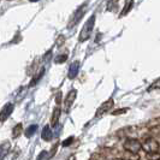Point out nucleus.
<instances>
[{
  "label": "nucleus",
  "mask_w": 160,
  "mask_h": 160,
  "mask_svg": "<svg viewBox=\"0 0 160 160\" xmlns=\"http://www.w3.org/2000/svg\"><path fill=\"white\" fill-rule=\"evenodd\" d=\"M66 160H76V155H75V154H71Z\"/></svg>",
  "instance_id": "nucleus-25"
},
{
  "label": "nucleus",
  "mask_w": 160,
  "mask_h": 160,
  "mask_svg": "<svg viewBox=\"0 0 160 160\" xmlns=\"http://www.w3.org/2000/svg\"><path fill=\"white\" fill-rule=\"evenodd\" d=\"M159 142L154 140L153 137H149L142 143V149L146 153H158L159 151Z\"/></svg>",
  "instance_id": "nucleus-3"
},
{
  "label": "nucleus",
  "mask_w": 160,
  "mask_h": 160,
  "mask_svg": "<svg viewBox=\"0 0 160 160\" xmlns=\"http://www.w3.org/2000/svg\"><path fill=\"white\" fill-rule=\"evenodd\" d=\"M38 130V124H32L30 127H28L27 130H25V136L27 137H32L34 134H35V131Z\"/></svg>",
  "instance_id": "nucleus-13"
},
{
  "label": "nucleus",
  "mask_w": 160,
  "mask_h": 160,
  "mask_svg": "<svg viewBox=\"0 0 160 160\" xmlns=\"http://www.w3.org/2000/svg\"><path fill=\"white\" fill-rule=\"evenodd\" d=\"M94 24H95V15H92L90 18L86 22L84 27H83V29H82L81 32H80V41L81 42H83V41H86V40H88L89 39L90 34H92V32H93Z\"/></svg>",
  "instance_id": "nucleus-1"
},
{
  "label": "nucleus",
  "mask_w": 160,
  "mask_h": 160,
  "mask_svg": "<svg viewBox=\"0 0 160 160\" xmlns=\"http://www.w3.org/2000/svg\"><path fill=\"white\" fill-rule=\"evenodd\" d=\"M124 149L129 153L137 154L140 149H142V143L137 138H127V141L124 142Z\"/></svg>",
  "instance_id": "nucleus-2"
},
{
  "label": "nucleus",
  "mask_w": 160,
  "mask_h": 160,
  "mask_svg": "<svg viewBox=\"0 0 160 160\" xmlns=\"http://www.w3.org/2000/svg\"><path fill=\"white\" fill-rule=\"evenodd\" d=\"M57 148H58V143L54 144L53 147H52V149H51V152H49V155H47V159H51L54 154H56V151H57Z\"/></svg>",
  "instance_id": "nucleus-21"
},
{
  "label": "nucleus",
  "mask_w": 160,
  "mask_h": 160,
  "mask_svg": "<svg viewBox=\"0 0 160 160\" xmlns=\"http://www.w3.org/2000/svg\"><path fill=\"white\" fill-rule=\"evenodd\" d=\"M113 104H114L113 99H108L106 102H104V104L98 108V111H96V117H101L102 114H105L106 112H108V111L112 108Z\"/></svg>",
  "instance_id": "nucleus-5"
},
{
  "label": "nucleus",
  "mask_w": 160,
  "mask_h": 160,
  "mask_svg": "<svg viewBox=\"0 0 160 160\" xmlns=\"http://www.w3.org/2000/svg\"><path fill=\"white\" fill-rule=\"evenodd\" d=\"M41 137L43 141H51L52 140V131H51V128L49 127H45L43 130H42V134H41Z\"/></svg>",
  "instance_id": "nucleus-9"
},
{
  "label": "nucleus",
  "mask_w": 160,
  "mask_h": 160,
  "mask_svg": "<svg viewBox=\"0 0 160 160\" xmlns=\"http://www.w3.org/2000/svg\"><path fill=\"white\" fill-rule=\"evenodd\" d=\"M43 73H45V69L42 68V69H41V71H40V73H39V75H35V77L32 78V81L30 82V84H29V87H34V86H35V84L39 82V80L42 77V75H43Z\"/></svg>",
  "instance_id": "nucleus-15"
},
{
  "label": "nucleus",
  "mask_w": 160,
  "mask_h": 160,
  "mask_svg": "<svg viewBox=\"0 0 160 160\" xmlns=\"http://www.w3.org/2000/svg\"><path fill=\"white\" fill-rule=\"evenodd\" d=\"M151 134L154 135V136H160V125L153 127V128L151 129Z\"/></svg>",
  "instance_id": "nucleus-18"
},
{
  "label": "nucleus",
  "mask_w": 160,
  "mask_h": 160,
  "mask_svg": "<svg viewBox=\"0 0 160 160\" xmlns=\"http://www.w3.org/2000/svg\"><path fill=\"white\" fill-rule=\"evenodd\" d=\"M127 158L129 160H138L140 159V155L138 154H135V153H127Z\"/></svg>",
  "instance_id": "nucleus-19"
},
{
  "label": "nucleus",
  "mask_w": 160,
  "mask_h": 160,
  "mask_svg": "<svg viewBox=\"0 0 160 160\" xmlns=\"http://www.w3.org/2000/svg\"><path fill=\"white\" fill-rule=\"evenodd\" d=\"M83 13H84V6H83V8H80V10L77 11V13L75 15V18L72 19V22H71V24H70V27H72L73 24L77 23V22H78V21L81 19V17L83 16Z\"/></svg>",
  "instance_id": "nucleus-11"
},
{
  "label": "nucleus",
  "mask_w": 160,
  "mask_h": 160,
  "mask_svg": "<svg viewBox=\"0 0 160 160\" xmlns=\"http://www.w3.org/2000/svg\"><path fill=\"white\" fill-rule=\"evenodd\" d=\"M147 160H160V153H146Z\"/></svg>",
  "instance_id": "nucleus-16"
},
{
  "label": "nucleus",
  "mask_w": 160,
  "mask_h": 160,
  "mask_svg": "<svg viewBox=\"0 0 160 160\" xmlns=\"http://www.w3.org/2000/svg\"><path fill=\"white\" fill-rule=\"evenodd\" d=\"M66 59H68V56H66V54H60V56H58L56 59H54V62H56L57 64H62V63H64Z\"/></svg>",
  "instance_id": "nucleus-17"
},
{
  "label": "nucleus",
  "mask_w": 160,
  "mask_h": 160,
  "mask_svg": "<svg viewBox=\"0 0 160 160\" xmlns=\"http://www.w3.org/2000/svg\"><path fill=\"white\" fill-rule=\"evenodd\" d=\"M155 88H160V78L155 81L154 83H152V86L149 87V89H148V90H152V89H155Z\"/></svg>",
  "instance_id": "nucleus-22"
},
{
  "label": "nucleus",
  "mask_w": 160,
  "mask_h": 160,
  "mask_svg": "<svg viewBox=\"0 0 160 160\" xmlns=\"http://www.w3.org/2000/svg\"><path fill=\"white\" fill-rule=\"evenodd\" d=\"M73 141V137H69V138H66L65 141H63V147H68V146H70L71 142Z\"/></svg>",
  "instance_id": "nucleus-23"
},
{
  "label": "nucleus",
  "mask_w": 160,
  "mask_h": 160,
  "mask_svg": "<svg viewBox=\"0 0 160 160\" xmlns=\"http://www.w3.org/2000/svg\"><path fill=\"white\" fill-rule=\"evenodd\" d=\"M8 149H10V143L1 144L0 146V158H4L8 153Z\"/></svg>",
  "instance_id": "nucleus-14"
},
{
  "label": "nucleus",
  "mask_w": 160,
  "mask_h": 160,
  "mask_svg": "<svg viewBox=\"0 0 160 160\" xmlns=\"http://www.w3.org/2000/svg\"><path fill=\"white\" fill-rule=\"evenodd\" d=\"M128 112V108H119V110H114L112 112L113 116H119V114H124Z\"/></svg>",
  "instance_id": "nucleus-20"
},
{
  "label": "nucleus",
  "mask_w": 160,
  "mask_h": 160,
  "mask_svg": "<svg viewBox=\"0 0 160 160\" xmlns=\"http://www.w3.org/2000/svg\"><path fill=\"white\" fill-rule=\"evenodd\" d=\"M78 69H80V62H72L70 68H69V72H68V77L70 80H73L77 73H78Z\"/></svg>",
  "instance_id": "nucleus-7"
},
{
  "label": "nucleus",
  "mask_w": 160,
  "mask_h": 160,
  "mask_svg": "<svg viewBox=\"0 0 160 160\" xmlns=\"http://www.w3.org/2000/svg\"><path fill=\"white\" fill-rule=\"evenodd\" d=\"M132 6H134V1H127V2H125V8H123V10H122V12H120L119 18H122L123 16H125L129 11L131 10V8H132Z\"/></svg>",
  "instance_id": "nucleus-10"
},
{
  "label": "nucleus",
  "mask_w": 160,
  "mask_h": 160,
  "mask_svg": "<svg viewBox=\"0 0 160 160\" xmlns=\"http://www.w3.org/2000/svg\"><path fill=\"white\" fill-rule=\"evenodd\" d=\"M114 160H123V159H119V158H117V159H114Z\"/></svg>",
  "instance_id": "nucleus-26"
},
{
  "label": "nucleus",
  "mask_w": 160,
  "mask_h": 160,
  "mask_svg": "<svg viewBox=\"0 0 160 160\" xmlns=\"http://www.w3.org/2000/svg\"><path fill=\"white\" fill-rule=\"evenodd\" d=\"M60 113H62L60 107L57 106L56 108H54V111H53V113H52V118H51V125L52 127H56L57 125V123L59 120V117H60Z\"/></svg>",
  "instance_id": "nucleus-8"
},
{
  "label": "nucleus",
  "mask_w": 160,
  "mask_h": 160,
  "mask_svg": "<svg viewBox=\"0 0 160 160\" xmlns=\"http://www.w3.org/2000/svg\"><path fill=\"white\" fill-rule=\"evenodd\" d=\"M22 130H23L22 124H21V123H19V124H17L16 127L12 129V137H13V138H17V137L22 134Z\"/></svg>",
  "instance_id": "nucleus-12"
},
{
  "label": "nucleus",
  "mask_w": 160,
  "mask_h": 160,
  "mask_svg": "<svg viewBox=\"0 0 160 160\" xmlns=\"http://www.w3.org/2000/svg\"><path fill=\"white\" fill-rule=\"evenodd\" d=\"M13 111V105L12 104H6L0 111V122L4 123L11 116V113Z\"/></svg>",
  "instance_id": "nucleus-6"
},
{
  "label": "nucleus",
  "mask_w": 160,
  "mask_h": 160,
  "mask_svg": "<svg viewBox=\"0 0 160 160\" xmlns=\"http://www.w3.org/2000/svg\"><path fill=\"white\" fill-rule=\"evenodd\" d=\"M60 101H62V93H58V95L56 98V102L58 107H60Z\"/></svg>",
  "instance_id": "nucleus-24"
},
{
  "label": "nucleus",
  "mask_w": 160,
  "mask_h": 160,
  "mask_svg": "<svg viewBox=\"0 0 160 160\" xmlns=\"http://www.w3.org/2000/svg\"><path fill=\"white\" fill-rule=\"evenodd\" d=\"M76 95H77V92H76L75 89H72V90H70V92L68 93V95H66V98H65V100H64V111L65 112H69V111H70V108H71L73 101L76 100Z\"/></svg>",
  "instance_id": "nucleus-4"
}]
</instances>
